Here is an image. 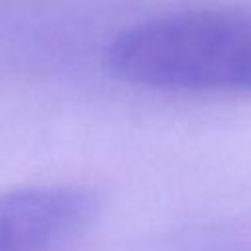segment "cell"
Returning <instances> with one entry per match:
<instances>
[{"label":"cell","instance_id":"6da1fadb","mask_svg":"<svg viewBox=\"0 0 251 251\" xmlns=\"http://www.w3.org/2000/svg\"><path fill=\"white\" fill-rule=\"evenodd\" d=\"M108 67L124 82L184 92H251V10L204 8L122 31Z\"/></svg>","mask_w":251,"mask_h":251},{"label":"cell","instance_id":"7a4b0ae2","mask_svg":"<svg viewBox=\"0 0 251 251\" xmlns=\"http://www.w3.org/2000/svg\"><path fill=\"white\" fill-rule=\"evenodd\" d=\"M100 212L78 184H37L0 192V251H73Z\"/></svg>","mask_w":251,"mask_h":251}]
</instances>
